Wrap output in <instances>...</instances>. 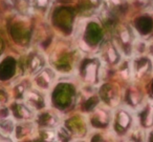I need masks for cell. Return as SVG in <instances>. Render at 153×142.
I'll use <instances>...</instances> for the list:
<instances>
[{"label": "cell", "mask_w": 153, "mask_h": 142, "mask_svg": "<svg viewBox=\"0 0 153 142\" xmlns=\"http://www.w3.org/2000/svg\"><path fill=\"white\" fill-rule=\"evenodd\" d=\"M149 53H150L151 56H153V42L149 45Z\"/></svg>", "instance_id": "20"}, {"label": "cell", "mask_w": 153, "mask_h": 142, "mask_svg": "<svg viewBox=\"0 0 153 142\" xmlns=\"http://www.w3.org/2000/svg\"><path fill=\"white\" fill-rule=\"evenodd\" d=\"M110 122V114L104 108H97L91 115V123L94 127H106Z\"/></svg>", "instance_id": "7"}, {"label": "cell", "mask_w": 153, "mask_h": 142, "mask_svg": "<svg viewBox=\"0 0 153 142\" xmlns=\"http://www.w3.org/2000/svg\"><path fill=\"white\" fill-rule=\"evenodd\" d=\"M103 57L104 60L108 63L112 64H117L120 61V54L119 51L117 50V47H114V44L111 42H106L103 47Z\"/></svg>", "instance_id": "8"}, {"label": "cell", "mask_w": 153, "mask_h": 142, "mask_svg": "<svg viewBox=\"0 0 153 142\" xmlns=\"http://www.w3.org/2000/svg\"><path fill=\"white\" fill-rule=\"evenodd\" d=\"M84 3H87L88 7H92V8H99L102 3V0H83Z\"/></svg>", "instance_id": "18"}, {"label": "cell", "mask_w": 153, "mask_h": 142, "mask_svg": "<svg viewBox=\"0 0 153 142\" xmlns=\"http://www.w3.org/2000/svg\"><path fill=\"white\" fill-rule=\"evenodd\" d=\"M101 62L98 58L86 59L81 65V75L85 82L89 84H97L99 82Z\"/></svg>", "instance_id": "1"}, {"label": "cell", "mask_w": 153, "mask_h": 142, "mask_svg": "<svg viewBox=\"0 0 153 142\" xmlns=\"http://www.w3.org/2000/svg\"><path fill=\"white\" fill-rule=\"evenodd\" d=\"M126 142H130V141H126Z\"/></svg>", "instance_id": "22"}, {"label": "cell", "mask_w": 153, "mask_h": 142, "mask_svg": "<svg viewBox=\"0 0 153 142\" xmlns=\"http://www.w3.org/2000/svg\"><path fill=\"white\" fill-rule=\"evenodd\" d=\"M43 64H44V60H43L42 56L39 54H34L30 56V68L32 73H36L42 68Z\"/></svg>", "instance_id": "12"}, {"label": "cell", "mask_w": 153, "mask_h": 142, "mask_svg": "<svg viewBox=\"0 0 153 142\" xmlns=\"http://www.w3.org/2000/svg\"><path fill=\"white\" fill-rule=\"evenodd\" d=\"M146 134L144 129L140 126H135L130 129L129 131V141L130 142H146Z\"/></svg>", "instance_id": "11"}, {"label": "cell", "mask_w": 153, "mask_h": 142, "mask_svg": "<svg viewBox=\"0 0 153 142\" xmlns=\"http://www.w3.org/2000/svg\"><path fill=\"white\" fill-rule=\"evenodd\" d=\"M132 122L133 119L128 110L124 108H120L117 112L114 117V131L119 135H125L132 128Z\"/></svg>", "instance_id": "2"}, {"label": "cell", "mask_w": 153, "mask_h": 142, "mask_svg": "<svg viewBox=\"0 0 153 142\" xmlns=\"http://www.w3.org/2000/svg\"><path fill=\"white\" fill-rule=\"evenodd\" d=\"M140 123L144 128L153 126V102H148L140 112Z\"/></svg>", "instance_id": "9"}, {"label": "cell", "mask_w": 153, "mask_h": 142, "mask_svg": "<svg viewBox=\"0 0 153 142\" xmlns=\"http://www.w3.org/2000/svg\"><path fill=\"white\" fill-rule=\"evenodd\" d=\"M117 37L124 53H126V55H131L134 41V35L131 28L125 24L119 26L117 31Z\"/></svg>", "instance_id": "3"}, {"label": "cell", "mask_w": 153, "mask_h": 142, "mask_svg": "<svg viewBox=\"0 0 153 142\" xmlns=\"http://www.w3.org/2000/svg\"><path fill=\"white\" fill-rule=\"evenodd\" d=\"M148 142H153V131H151V133H150V135H149Z\"/></svg>", "instance_id": "21"}, {"label": "cell", "mask_w": 153, "mask_h": 142, "mask_svg": "<svg viewBox=\"0 0 153 142\" xmlns=\"http://www.w3.org/2000/svg\"><path fill=\"white\" fill-rule=\"evenodd\" d=\"M100 95L102 97L103 101H105L107 104L109 105H114V104L117 103V100H119V97H117V94L115 93V91L112 89V86L109 84H106L101 89L100 91Z\"/></svg>", "instance_id": "10"}, {"label": "cell", "mask_w": 153, "mask_h": 142, "mask_svg": "<svg viewBox=\"0 0 153 142\" xmlns=\"http://www.w3.org/2000/svg\"><path fill=\"white\" fill-rule=\"evenodd\" d=\"M104 1L111 11L122 10L127 5V0H104Z\"/></svg>", "instance_id": "14"}, {"label": "cell", "mask_w": 153, "mask_h": 142, "mask_svg": "<svg viewBox=\"0 0 153 142\" xmlns=\"http://www.w3.org/2000/svg\"><path fill=\"white\" fill-rule=\"evenodd\" d=\"M25 101L27 106L30 108V110H42L43 107L45 106V99H44V96L38 91H28L26 92L25 96Z\"/></svg>", "instance_id": "5"}, {"label": "cell", "mask_w": 153, "mask_h": 142, "mask_svg": "<svg viewBox=\"0 0 153 142\" xmlns=\"http://www.w3.org/2000/svg\"><path fill=\"white\" fill-rule=\"evenodd\" d=\"M127 101L129 103V105H131L132 107L138 105L140 102L142 101V94L140 91L136 89H129L127 94Z\"/></svg>", "instance_id": "13"}, {"label": "cell", "mask_w": 153, "mask_h": 142, "mask_svg": "<svg viewBox=\"0 0 153 142\" xmlns=\"http://www.w3.org/2000/svg\"><path fill=\"white\" fill-rule=\"evenodd\" d=\"M153 0H133V3H135L140 8H148L152 5Z\"/></svg>", "instance_id": "17"}, {"label": "cell", "mask_w": 153, "mask_h": 142, "mask_svg": "<svg viewBox=\"0 0 153 142\" xmlns=\"http://www.w3.org/2000/svg\"><path fill=\"white\" fill-rule=\"evenodd\" d=\"M42 134L43 139L46 142H57L58 141V136H57V131H53L51 128H45L41 131Z\"/></svg>", "instance_id": "16"}, {"label": "cell", "mask_w": 153, "mask_h": 142, "mask_svg": "<svg viewBox=\"0 0 153 142\" xmlns=\"http://www.w3.org/2000/svg\"><path fill=\"white\" fill-rule=\"evenodd\" d=\"M0 142H13L9 137H4L3 135L0 134Z\"/></svg>", "instance_id": "19"}, {"label": "cell", "mask_w": 153, "mask_h": 142, "mask_svg": "<svg viewBox=\"0 0 153 142\" xmlns=\"http://www.w3.org/2000/svg\"><path fill=\"white\" fill-rule=\"evenodd\" d=\"M152 68V63L146 57H138L134 60L132 64V74L134 78L140 79L146 76L148 73H150Z\"/></svg>", "instance_id": "4"}, {"label": "cell", "mask_w": 153, "mask_h": 142, "mask_svg": "<svg viewBox=\"0 0 153 142\" xmlns=\"http://www.w3.org/2000/svg\"><path fill=\"white\" fill-rule=\"evenodd\" d=\"M56 78V74L51 68H44L42 70L35 78L37 86H39L42 89H48L53 85Z\"/></svg>", "instance_id": "6"}, {"label": "cell", "mask_w": 153, "mask_h": 142, "mask_svg": "<svg viewBox=\"0 0 153 142\" xmlns=\"http://www.w3.org/2000/svg\"><path fill=\"white\" fill-rule=\"evenodd\" d=\"M51 0H32V5L33 9L45 12L51 5Z\"/></svg>", "instance_id": "15"}]
</instances>
